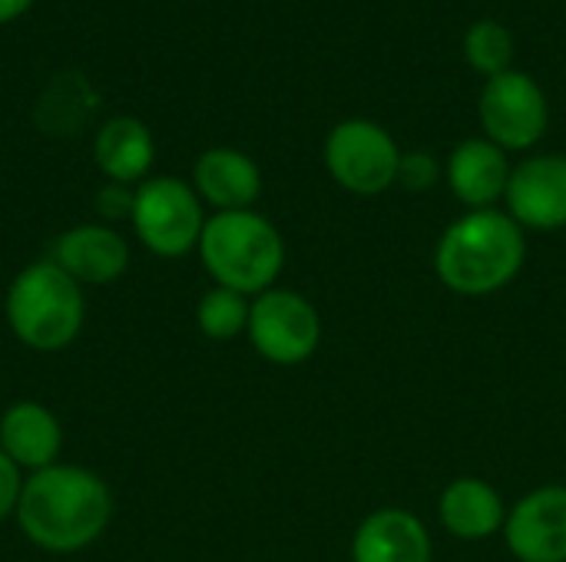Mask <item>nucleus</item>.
I'll use <instances>...</instances> for the list:
<instances>
[{
	"instance_id": "nucleus-1",
	"label": "nucleus",
	"mask_w": 566,
	"mask_h": 562,
	"mask_svg": "<svg viewBox=\"0 0 566 562\" xmlns=\"http://www.w3.org/2000/svg\"><path fill=\"white\" fill-rule=\"evenodd\" d=\"M113 510V490L96 470L60 460L23 480L13 520L36 550L70 556L90 550L109 530Z\"/></svg>"
},
{
	"instance_id": "nucleus-2",
	"label": "nucleus",
	"mask_w": 566,
	"mask_h": 562,
	"mask_svg": "<svg viewBox=\"0 0 566 562\" xmlns=\"http://www.w3.org/2000/svg\"><path fill=\"white\" fill-rule=\"evenodd\" d=\"M527 258L524 229L497 209H478L451 222L434 248V272L444 288L481 298L507 288Z\"/></svg>"
},
{
	"instance_id": "nucleus-3",
	"label": "nucleus",
	"mask_w": 566,
	"mask_h": 562,
	"mask_svg": "<svg viewBox=\"0 0 566 562\" xmlns=\"http://www.w3.org/2000/svg\"><path fill=\"white\" fill-rule=\"evenodd\" d=\"M3 318L10 335L23 348L36 354L66 351L80 338L86 321L83 285H76L50 258L30 262L7 285Z\"/></svg>"
},
{
	"instance_id": "nucleus-4",
	"label": "nucleus",
	"mask_w": 566,
	"mask_h": 562,
	"mask_svg": "<svg viewBox=\"0 0 566 562\" xmlns=\"http://www.w3.org/2000/svg\"><path fill=\"white\" fill-rule=\"evenodd\" d=\"M196 252L216 285L245 298L275 288L285 268L282 232L255 209L209 215Z\"/></svg>"
},
{
	"instance_id": "nucleus-5",
	"label": "nucleus",
	"mask_w": 566,
	"mask_h": 562,
	"mask_svg": "<svg viewBox=\"0 0 566 562\" xmlns=\"http://www.w3.org/2000/svg\"><path fill=\"white\" fill-rule=\"evenodd\" d=\"M136 242L156 258H182L199 248L206 212L196 189L176 176H149L136 185L133 215Z\"/></svg>"
},
{
	"instance_id": "nucleus-6",
	"label": "nucleus",
	"mask_w": 566,
	"mask_h": 562,
	"mask_svg": "<svg viewBox=\"0 0 566 562\" xmlns=\"http://www.w3.org/2000/svg\"><path fill=\"white\" fill-rule=\"evenodd\" d=\"M325 169L352 195H381L398 182L401 149L371 119H345L325 139Z\"/></svg>"
},
{
	"instance_id": "nucleus-7",
	"label": "nucleus",
	"mask_w": 566,
	"mask_h": 562,
	"mask_svg": "<svg viewBox=\"0 0 566 562\" xmlns=\"http://www.w3.org/2000/svg\"><path fill=\"white\" fill-rule=\"evenodd\" d=\"M245 335L259 358L279 368H295L318 351L322 318L305 295L292 288H269L252 298Z\"/></svg>"
},
{
	"instance_id": "nucleus-8",
	"label": "nucleus",
	"mask_w": 566,
	"mask_h": 562,
	"mask_svg": "<svg viewBox=\"0 0 566 562\" xmlns=\"http://www.w3.org/2000/svg\"><path fill=\"white\" fill-rule=\"evenodd\" d=\"M478 116L484 126V139L511 149H531L544 139L551 123L547 93L531 73L507 70L501 76H491L478 99Z\"/></svg>"
},
{
	"instance_id": "nucleus-9",
	"label": "nucleus",
	"mask_w": 566,
	"mask_h": 562,
	"mask_svg": "<svg viewBox=\"0 0 566 562\" xmlns=\"http://www.w3.org/2000/svg\"><path fill=\"white\" fill-rule=\"evenodd\" d=\"M504 543L521 562H566V487H537L507 510Z\"/></svg>"
},
{
	"instance_id": "nucleus-10",
	"label": "nucleus",
	"mask_w": 566,
	"mask_h": 562,
	"mask_svg": "<svg viewBox=\"0 0 566 562\" xmlns=\"http://www.w3.org/2000/svg\"><path fill=\"white\" fill-rule=\"evenodd\" d=\"M504 202L521 229H566V156L547 152L514 166Z\"/></svg>"
},
{
	"instance_id": "nucleus-11",
	"label": "nucleus",
	"mask_w": 566,
	"mask_h": 562,
	"mask_svg": "<svg viewBox=\"0 0 566 562\" xmlns=\"http://www.w3.org/2000/svg\"><path fill=\"white\" fill-rule=\"evenodd\" d=\"M53 265H60L76 285H113L129 272V242L123 232H116L106 222H83L66 232H60L46 255Z\"/></svg>"
},
{
	"instance_id": "nucleus-12",
	"label": "nucleus",
	"mask_w": 566,
	"mask_h": 562,
	"mask_svg": "<svg viewBox=\"0 0 566 562\" xmlns=\"http://www.w3.org/2000/svg\"><path fill=\"white\" fill-rule=\"evenodd\" d=\"M0 450L23 477L46 470L60 464L63 424L40 401H13L0 414Z\"/></svg>"
},
{
	"instance_id": "nucleus-13",
	"label": "nucleus",
	"mask_w": 566,
	"mask_h": 562,
	"mask_svg": "<svg viewBox=\"0 0 566 562\" xmlns=\"http://www.w3.org/2000/svg\"><path fill=\"white\" fill-rule=\"evenodd\" d=\"M431 556L434 543L428 527L401 507L375 510L352 540V562H431Z\"/></svg>"
},
{
	"instance_id": "nucleus-14",
	"label": "nucleus",
	"mask_w": 566,
	"mask_h": 562,
	"mask_svg": "<svg viewBox=\"0 0 566 562\" xmlns=\"http://www.w3.org/2000/svg\"><path fill=\"white\" fill-rule=\"evenodd\" d=\"M511 162L501 146H494L484 136L464 139L454 146L448 159V185L458 202H464L471 212L478 209H494V202L504 199L507 182H511Z\"/></svg>"
},
{
	"instance_id": "nucleus-15",
	"label": "nucleus",
	"mask_w": 566,
	"mask_h": 562,
	"mask_svg": "<svg viewBox=\"0 0 566 562\" xmlns=\"http://www.w3.org/2000/svg\"><path fill=\"white\" fill-rule=\"evenodd\" d=\"M192 189L202 199V205H212L216 212H242L252 209L255 199L262 195V172L255 159H249L245 152L216 146L196 159Z\"/></svg>"
},
{
	"instance_id": "nucleus-16",
	"label": "nucleus",
	"mask_w": 566,
	"mask_h": 562,
	"mask_svg": "<svg viewBox=\"0 0 566 562\" xmlns=\"http://www.w3.org/2000/svg\"><path fill=\"white\" fill-rule=\"evenodd\" d=\"M441 523L451 537L464 543H481L504 533L507 507L501 494L481 477H458L441 494Z\"/></svg>"
},
{
	"instance_id": "nucleus-17",
	"label": "nucleus",
	"mask_w": 566,
	"mask_h": 562,
	"mask_svg": "<svg viewBox=\"0 0 566 562\" xmlns=\"http://www.w3.org/2000/svg\"><path fill=\"white\" fill-rule=\"evenodd\" d=\"M93 159L109 182H119V185L146 182L153 159H156V142H153L149 126L139 123L136 116L106 119L93 139Z\"/></svg>"
},
{
	"instance_id": "nucleus-18",
	"label": "nucleus",
	"mask_w": 566,
	"mask_h": 562,
	"mask_svg": "<svg viewBox=\"0 0 566 562\" xmlns=\"http://www.w3.org/2000/svg\"><path fill=\"white\" fill-rule=\"evenodd\" d=\"M249 311H252V301L245 295L212 285L196 301V328L209 341H235L249 328Z\"/></svg>"
},
{
	"instance_id": "nucleus-19",
	"label": "nucleus",
	"mask_w": 566,
	"mask_h": 562,
	"mask_svg": "<svg viewBox=\"0 0 566 562\" xmlns=\"http://www.w3.org/2000/svg\"><path fill=\"white\" fill-rule=\"evenodd\" d=\"M464 56L488 79L501 76L514 70V33L497 20H478L464 36Z\"/></svg>"
},
{
	"instance_id": "nucleus-20",
	"label": "nucleus",
	"mask_w": 566,
	"mask_h": 562,
	"mask_svg": "<svg viewBox=\"0 0 566 562\" xmlns=\"http://www.w3.org/2000/svg\"><path fill=\"white\" fill-rule=\"evenodd\" d=\"M398 182L408 185L411 192H424L438 182V159L424 149L415 152H401V169H398Z\"/></svg>"
},
{
	"instance_id": "nucleus-21",
	"label": "nucleus",
	"mask_w": 566,
	"mask_h": 562,
	"mask_svg": "<svg viewBox=\"0 0 566 562\" xmlns=\"http://www.w3.org/2000/svg\"><path fill=\"white\" fill-rule=\"evenodd\" d=\"M133 195H136V189L119 185V182H106L96 192V212H99V219L106 225L109 222H119V219H129L133 215Z\"/></svg>"
},
{
	"instance_id": "nucleus-22",
	"label": "nucleus",
	"mask_w": 566,
	"mask_h": 562,
	"mask_svg": "<svg viewBox=\"0 0 566 562\" xmlns=\"http://www.w3.org/2000/svg\"><path fill=\"white\" fill-rule=\"evenodd\" d=\"M23 474L10 464V457L0 450V523L17 517V503H20V494H23Z\"/></svg>"
},
{
	"instance_id": "nucleus-23",
	"label": "nucleus",
	"mask_w": 566,
	"mask_h": 562,
	"mask_svg": "<svg viewBox=\"0 0 566 562\" xmlns=\"http://www.w3.org/2000/svg\"><path fill=\"white\" fill-rule=\"evenodd\" d=\"M30 3H33V0H0V23L17 20L20 13H27V10H30Z\"/></svg>"
}]
</instances>
